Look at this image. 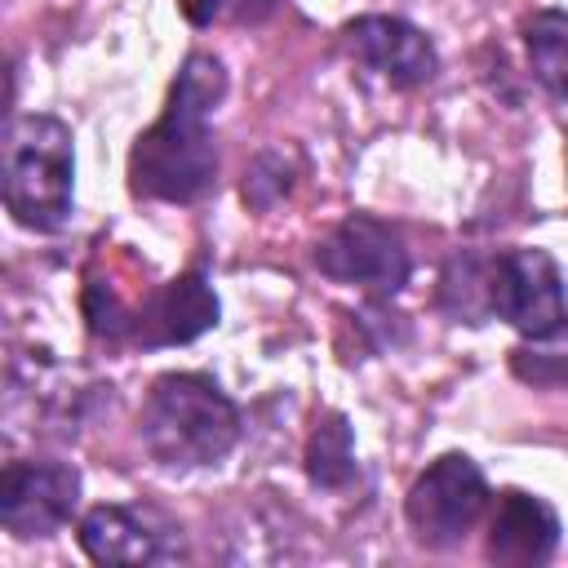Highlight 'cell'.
I'll return each mask as SVG.
<instances>
[{
  "label": "cell",
  "instance_id": "obj_13",
  "mask_svg": "<svg viewBox=\"0 0 568 568\" xmlns=\"http://www.w3.org/2000/svg\"><path fill=\"white\" fill-rule=\"evenodd\" d=\"M510 368L519 382L541 390H568V315L541 333H528L510 351Z\"/></svg>",
  "mask_w": 568,
  "mask_h": 568
},
{
  "label": "cell",
  "instance_id": "obj_11",
  "mask_svg": "<svg viewBox=\"0 0 568 568\" xmlns=\"http://www.w3.org/2000/svg\"><path fill=\"white\" fill-rule=\"evenodd\" d=\"M559 546V515L550 501L510 488L501 493L493 519H488V559L506 568H532L546 564Z\"/></svg>",
  "mask_w": 568,
  "mask_h": 568
},
{
  "label": "cell",
  "instance_id": "obj_7",
  "mask_svg": "<svg viewBox=\"0 0 568 568\" xmlns=\"http://www.w3.org/2000/svg\"><path fill=\"white\" fill-rule=\"evenodd\" d=\"M493 315L515 324L524 337L568 315L564 275L541 248H506L493 257Z\"/></svg>",
  "mask_w": 568,
  "mask_h": 568
},
{
  "label": "cell",
  "instance_id": "obj_3",
  "mask_svg": "<svg viewBox=\"0 0 568 568\" xmlns=\"http://www.w3.org/2000/svg\"><path fill=\"white\" fill-rule=\"evenodd\" d=\"M75 195L71 129L53 115H18L4 138V209L27 231H62Z\"/></svg>",
  "mask_w": 568,
  "mask_h": 568
},
{
  "label": "cell",
  "instance_id": "obj_1",
  "mask_svg": "<svg viewBox=\"0 0 568 568\" xmlns=\"http://www.w3.org/2000/svg\"><path fill=\"white\" fill-rule=\"evenodd\" d=\"M226 93V71L213 53H191L169 89L164 115L129 151V186L142 200L191 204L217 182V146L209 115Z\"/></svg>",
  "mask_w": 568,
  "mask_h": 568
},
{
  "label": "cell",
  "instance_id": "obj_12",
  "mask_svg": "<svg viewBox=\"0 0 568 568\" xmlns=\"http://www.w3.org/2000/svg\"><path fill=\"white\" fill-rule=\"evenodd\" d=\"M524 49L537 84L568 102V13L564 9H537L524 22Z\"/></svg>",
  "mask_w": 568,
  "mask_h": 568
},
{
  "label": "cell",
  "instance_id": "obj_6",
  "mask_svg": "<svg viewBox=\"0 0 568 568\" xmlns=\"http://www.w3.org/2000/svg\"><path fill=\"white\" fill-rule=\"evenodd\" d=\"M80 506V475L67 462H9L0 475V524L31 541L53 537Z\"/></svg>",
  "mask_w": 568,
  "mask_h": 568
},
{
  "label": "cell",
  "instance_id": "obj_4",
  "mask_svg": "<svg viewBox=\"0 0 568 568\" xmlns=\"http://www.w3.org/2000/svg\"><path fill=\"white\" fill-rule=\"evenodd\" d=\"M488 497L493 493L484 470L466 453H444L408 488V501H404L408 528L422 546L448 550L479 524V515L488 510Z\"/></svg>",
  "mask_w": 568,
  "mask_h": 568
},
{
  "label": "cell",
  "instance_id": "obj_17",
  "mask_svg": "<svg viewBox=\"0 0 568 568\" xmlns=\"http://www.w3.org/2000/svg\"><path fill=\"white\" fill-rule=\"evenodd\" d=\"M266 9H271V0H244V4H240V18L248 22V18H262Z\"/></svg>",
  "mask_w": 568,
  "mask_h": 568
},
{
  "label": "cell",
  "instance_id": "obj_16",
  "mask_svg": "<svg viewBox=\"0 0 568 568\" xmlns=\"http://www.w3.org/2000/svg\"><path fill=\"white\" fill-rule=\"evenodd\" d=\"M178 9L186 13V22H191V27H209V22L217 18L222 0H178Z\"/></svg>",
  "mask_w": 568,
  "mask_h": 568
},
{
  "label": "cell",
  "instance_id": "obj_5",
  "mask_svg": "<svg viewBox=\"0 0 568 568\" xmlns=\"http://www.w3.org/2000/svg\"><path fill=\"white\" fill-rule=\"evenodd\" d=\"M315 266L337 284H355L377 297H390L408 280V248L386 222L368 213H351L320 240Z\"/></svg>",
  "mask_w": 568,
  "mask_h": 568
},
{
  "label": "cell",
  "instance_id": "obj_2",
  "mask_svg": "<svg viewBox=\"0 0 568 568\" xmlns=\"http://www.w3.org/2000/svg\"><path fill=\"white\" fill-rule=\"evenodd\" d=\"M138 439L169 470L213 466L240 439V408L204 373H164L142 399Z\"/></svg>",
  "mask_w": 568,
  "mask_h": 568
},
{
  "label": "cell",
  "instance_id": "obj_15",
  "mask_svg": "<svg viewBox=\"0 0 568 568\" xmlns=\"http://www.w3.org/2000/svg\"><path fill=\"white\" fill-rule=\"evenodd\" d=\"M444 306L466 320V324H479L493 315V257L479 262V257H457L448 271H444V288H439Z\"/></svg>",
  "mask_w": 568,
  "mask_h": 568
},
{
  "label": "cell",
  "instance_id": "obj_14",
  "mask_svg": "<svg viewBox=\"0 0 568 568\" xmlns=\"http://www.w3.org/2000/svg\"><path fill=\"white\" fill-rule=\"evenodd\" d=\"M306 475L320 488H346L355 479V444L342 413H328L324 422H315L306 439Z\"/></svg>",
  "mask_w": 568,
  "mask_h": 568
},
{
  "label": "cell",
  "instance_id": "obj_10",
  "mask_svg": "<svg viewBox=\"0 0 568 568\" xmlns=\"http://www.w3.org/2000/svg\"><path fill=\"white\" fill-rule=\"evenodd\" d=\"M217 324V293L204 284V275H178L142 297V306L129 320V337L138 346H178L195 342Z\"/></svg>",
  "mask_w": 568,
  "mask_h": 568
},
{
  "label": "cell",
  "instance_id": "obj_8",
  "mask_svg": "<svg viewBox=\"0 0 568 568\" xmlns=\"http://www.w3.org/2000/svg\"><path fill=\"white\" fill-rule=\"evenodd\" d=\"M342 44L368 75H377L395 89L426 84L439 67V53L426 40V31H417L413 22L390 18V13H368V18L346 22Z\"/></svg>",
  "mask_w": 568,
  "mask_h": 568
},
{
  "label": "cell",
  "instance_id": "obj_9",
  "mask_svg": "<svg viewBox=\"0 0 568 568\" xmlns=\"http://www.w3.org/2000/svg\"><path fill=\"white\" fill-rule=\"evenodd\" d=\"M75 537L98 564H164L182 555L178 528L138 506H93L80 519Z\"/></svg>",
  "mask_w": 568,
  "mask_h": 568
}]
</instances>
